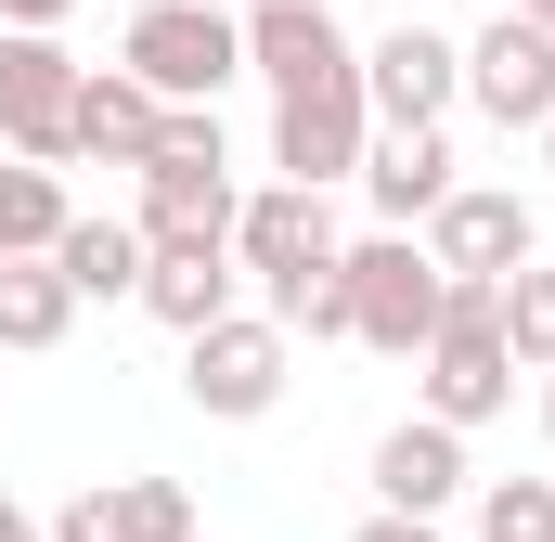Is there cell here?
I'll return each instance as SVG.
<instances>
[{
    "mask_svg": "<svg viewBox=\"0 0 555 542\" xmlns=\"http://www.w3.org/2000/svg\"><path fill=\"white\" fill-rule=\"evenodd\" d=\"M233 155L207 104H168V142L142 155V246H233Z\"/></svg>",
    "mask_w": 555,
    "mask_h": 542,
    "instance_id": "6da1fadb",
    "label": "cell"
},
{
    "mask_svg": "<svg viewBox=\"0 0 555 542\" xmlns=\"http://www.w3.org/2000/svg\"><path fill=\"white\" fill-rule=\"evenodd\" d=\"M117 65H130L155 104H220L246 78V13H220V0H142L130 39H117Z\"/></svg>",
    "mask_w": 555,
    "mask_h": 542,
    "instance_id": "7a4b0ae2",
    "label": "cell"
},
{
    "mask_svg": "<svg viewBox=\"0 0 555 542\" xmlns=\"http://www.w3.org/2000/svg\"><path fill=\"white\" fill-rule=\"evenodd\" d=\"M504 284H465L452 271V297H439V336H426V413L439 426H491V413L517 401V349H504V310H491Z\"/></svg>",
    "mask_w": 555,
    "mask_h": 542,
    "instance_id": "3957f363",
    "label": "cell"
},
{
    "mask_svg": "<svg viewBox=\"0 0 555 542\" xmlns=\"http://www.w3.org/2000/svg\"><path fill=\"white\" fill-rule=\"evenodd\" d=\"M284 375H297V336H284L272 310H220V323L181 336V401L207 413V426H259L284 401Z\"/></svg>",
    "mask_w": 555,
    "mask_h": 542,
    "instance_id": "277c9868",
    "label": "cell"
},
{
    "mask_svg": "<svg viewBox=\"0 0 555 542\" xmlns=\"http://www.w3.org/2000/svg\"><path fill=\"white\" fill-rule=\"evenodd\" d=\"M336 271H349V336H362V349L414 362L426 336H439V297H452V271L426 259L414 233H362V246H336Z\"/></svg>",
    "mask_w": 555,
    "mask_h": 542,
    "instance_id": "5b68a950",
    "label": "cell"
},
{
    "mask_svg": "<svg viewBox=\"0 0 555 542\" xmlns=\"http://www.w3.org/2000/svg\"><path fill=\"white\" fill-rule=\"evenodd\" d=\"M233 271H259V310H297L323 271H336V207L310 194V181H272V194H246L233 207Z\"/></svg>",
    "mask_w": 555,
    "mask_h": 542,
    "instance_id": "8992f818",
    "label": "cell"
},
{
    "mask_svg": "<svg viewBox=\"0 0 555 542\" xmlns=\"http://www.w3.org/2000/svg\"><path fill=\"white\" fill-rule=\"evenodd\" d=\"M0 142L39 168L78 155V52L52 26H0Z\"/></svg>",
    "mask_w": 555,
    "mask_h": 542,
    "instance_id": "52a82bcc",
    "label": "cell"
},
{
    "mask_svg": "<svg viewBox=\"0 0 555 542\" xmlns=\"http://www.w3.org/2000/svg\"><path fill=\"white\" fill-rule=\"evenodd\" d=\"M362 104H375V130H439L465 104V39H439L426 13H401L388 39H362Z\"/></svg>",
    "mask_w": 555,
    "mask_h": 542,
    "instance_id": "ba28073f",
    "label": "cell"
},
{
    "mask_svg": "<svg viewBox=\"0 0 555 542\" xmlns=\"http://www.w3.org/2000/svg\"><path fill=\"white\" fill-rule=\"evenodd\" d=\"M426 259L465 271V284H504L517 259H543V220H530L517 181H452V194L426 207Z\"/></svg>",
    "mask_w": 555,
    "mask_h": 542,
    "instance_id": "9c48e42d",
    "label": "cell"
},
{
    "mask_svg": "<svg viewBox=\"0 0 555 542\" xmlns=\"http://www.w3.org/2000/svg\"><path fill=\"white\" fill-rule=\"evenodd\" d=\"M362 142H375V104L362 78H310V91H272V168L284 181H362Z\"/></svg>",
    "mask_w": 555,
    "mask_h": 542,
    "instance_id": "30bf717a",
    "label": "cell"
},
{
    "mask_svg": "<svg viewBox=\"0 0 555 542\" xmlns=\"http://www.w3.org/2000/svg\"><path fill=\"white\" fill-rule=\"evenodd\" d=\"M465 104H478L491 130H543V117H555V26L491 13V26L465 39Z\"/></svg>",
    "mask_w": 555,
    "mask_h": 542,
    "instance_id": "8fae6325",
    "label": "cell"
},
{
    "mask_svg": "<svg viewBox=\"0 0 555 542\" xmlns=\"http://www.w3.org/2000/svg\"><path fill=\"white\" fill-rule=\"evenodd\" d=\"M246 78L310 91V78H362V39L323 13V0H246Z\"/></svg>",
    "mask_w": 555,
    "mask_h": 542,
    "instance_id": "7c38bea8",
    "label": "cell"
},
{
    "mask_svg": "<svg viewBox=\"0 0 555 542\" xmlns=\"http://www.w3.org/2000/svg\"><path fill=\"white\" fill-rule=\"evenodd\" d=\"M52 542H194V491L181 478H91L52 517Z\"/></svg>",
    "mask_w": 555,
    "mask_h": 542,
    "instance_id": "4fadbf2b",
    "label": "cell"
},
{
    "mask_svg": "<svg viewBox=\"0 0 555 542\" xmlns=\"http://www.w3.org/2000/svg\"><path fill=\"white\" fill-rule=\"evenodd\" d=\"M452 491H465V426L414 413V426H388V439H375V504H401V517H439Z\"/></svg>",
    "mask_w": 555,
    "mask_h": 542,
    "instance_id": "5bb4252c",
    "label": "cell"
},
{
    "mask_svg": "<svg viewBox=\"0 0 555 542\" xmlns=\"http://www.w3.org/2000/svg\"><path fill=\"white\" fill-rule=\"evenodd\" d=\"M168 142V104L142 91L130 65H78V155H104V168H142Z\"/></svg>",
    "mask_w": 555,
    "mask_h": 542,
    "instance_id": "9a60e30c",
    "label": "cell"
},
{
    "mask_svg": "<svg viewBox=\"0 0 555 542\" xmlns=\"http://www.w3.org/2000/svg\"><path fill=\"white\" fill-rule=\"evenodd\" d=\"M362 194H375L388 233H414L426 207L452 194V142H439V130H375V142H362Z\"/></svg>",
    "mask_w": 555,
    "mask_h": 542,
    "instance_id": "2e32d148",
    "label": "cell"
},
{
    "mask_svg": "<svg viewBox=\"0 0 555 542\" xmlns=\"http://www.w3.org/2000/svg\"><path fill=\"white\" fill-rule=\"evenodd\" d=\"M142 310H155L168 336L220 323V310H233V246H142Z\"/></svg>",
    "mask_w": 555,
    "mask_h": 542,
    "instance_id": "e0dca14e",
    "label": "cell"
},
{
    "mask_svg": "<svg viewBox=\"0 0 555 542\" xmlns=\"http://www.w3.org/2000/svg\"><path fill=\"white\" fill-rule=\"evenodd\" d=\"M65 323H78V284L52 259H0V362H39V349H65Z\"/></svg>",
    "mask_w": 555,
    "mask_h": 542,
    "instance_id": "ac0fdd59",
    "label": "cell"
},
{
    "mask_svg": "<svg viewBox=\"0 0 555 542\" xmlns=\"http://www.w3.org/2000/svg\"><path fill=\"white\" fill-rule=\"evenodd\" d=\"M78 207H65V181L39 168V155H13L0 142V259H52V233H65Z\"/></svg>",
    "mask_w": 555,
    "mask_h": 542,
    "instance_id": "d6986e66",
    "label": "cell"
},
{
    "mask_svg": "<svg viewBox=\"0 0 555 542\" xmlns=\"http://www.w3.org/2000/svg\"><path fill=\"white\" fill-rule=\"evenodd\" d=\"M52 271L78 297H142V220H65L52 233Z\"/></svg>",
    "mask_w": 555,
    "mask_h": 542,
    "instance_id": "ffe728a7",
    "label": "cell"
},
{
    "mask_svg": "<svg viewBox=\"0 0 555 542\" xmlns=\"http://www.w3.org/2000/svg\"><path fill=\"white\" fill-rule=\"evenodd\" d=\"M491 310H504V349H517V375H555V271H543V259H517Z\"/></svg>",
    "mask_w": 555,
    "mask_h": 542,
    "instance_id": "44dd1931",
    "label": "cell"
},
{
    "mask_svg": "<svg viewBox=\"0 0 555 542\" xmlns=\"http://www.w3.org/2000/svg\"><path fill=\"white\" fill-rule=\"evenodd\" d=\"M478 542H555V478H491L478 491Z\"/></svg>",
    "mask_w": 555,
    "mask_h": 542,
    "instance_id": "7402d4cb",
    "label": "cell"
},
{
    "mask_svg": "<svg viewBox=\"0 0 555 542\" xmlns=\"http://www.w3.org/2000/svg\"><path fill=\"white\" fill-rule=\"evenodd\" d=\"M349 542H439V517H401V504H375V517H362Z\"/></svg>",
    "mask_w": 555,
    "mask_h": 542,
    "instance_id": "603a6c76",
    "label": "cell"
},
{
    "mask_svg": "<svg viewBox=\"0 0 555 542\" xmlns=\"http://www.w3.org/2000/svg\"><path fill=\"white\" fill-rule=\"evenodd\" d=\"M78 0H0V26H65Z\"/></svg>",
    "mask_w": 555,
    "mask_h": 542,
    "instance_id": "cb8c5ba5",
    "label": "cell"
},
{
    "mask_svg": "<svg viewBox=\"0 0 555 542\" xmlns=\"http://www.w3.org/2000/svg\"><path fill=\"white\" fill-rule=\"evenodd\" d=\"M0 542H52V530H39V517H26V504H13V491H0Z\"/></svg>",
    "mask_w": 555,
    "mask_h": 542,
    "instance_id": "d4e9b609",
    "label": "cell"
},
{
    "mask_svg": "<svg viewBox=\"0 0 555 542\" xmlns=\"http://www.w3.org/2000/svg\"><path fill=\"white\" fill-rule=\"evenodd\" d=\"M491 13H530V26H555V0H491Z\"/></svg>",
    "mask_w": 555,
    "mask_h": 542,
    "instance_id": "484cf974",
    "label": "cell"
},
{
    "mask_svg": "<svg viewBox=\"0 0 555 542\" xmlns=\"http://www.w3.org/2000/svg\"><path fill=\"white\" fill-rule=\"evenodd\" d=\"M543 439H555V375H543Z\"/></svg>",
    "mask_w": 555,
    "mask_h": 542,
    "instance_id": "4316f807",
    "label": "cell"
},
{
    "mask_svg": "<svg viewBox=\"0 0 555 542\" xmlns=\"http://www.w3.org/2000/svg\"><path fill=\"white\" fill-rule=\"evenodd\" d=\"M543 168H555V117H543Z\"/></svg>",
    "mask_w": 555,
    "mask_h": 542,
    "instance_id": "83f0119b",
    "label": "cell"
},
{
    "mask_svg": "<svg viewBox=\"0 0 555 542\" xmlns=\"http://www.w3.org/2000/svg\"><path fill=\"white\" fill-rule=\"evenodd\" d=\"M220 13H246V0H220Z\"/></svg>",
    "mask_w": 555,
    "mask_h": 542,
    "instance_id": "f1b7e54d",
    "label": "cell"
},
{
    "mask_svg": "<svg viewBox=\"0 0 555 542\" xmlns=\"http://www.w3.org/2000/svg\"><path fill=\"white\" fill-rule=\"evenodd\" d=\"M323 13H336V0H323Z\"/></svg>",
    "mask_w": 555,
    "mask_h": 542,
    "instance_id": "f546056e",
    "label": "cell"
}]
</instances>
